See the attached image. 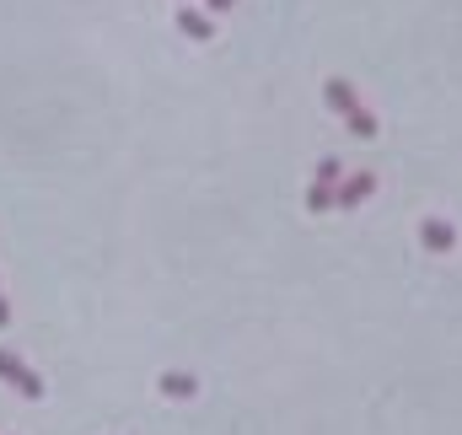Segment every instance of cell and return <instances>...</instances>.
Segmentation results:
<instances>
[{
  "mask_svg": "<svg viewBox=\"0 0 462 435\" xmlns=\"http://www.w3.org/2000/svg\"><path fill=\"white\" fill-rule=\"evenodd\" d=\"M167 393H172V398H188V393H194V382H183V377H167Z\"/></svg>",
  "mask_w": 462,
  "mask_h": 435,
  "instance_id": "7a4b0ae2",
  "label": "cell"
},
{
  "mask_svg": "<svg viewBox=\"0 0 462 435\" xmlns=\"http://www.w3.org/2000/svg\"><path fill=\"white\" fill-rule=\"evenodd\" d=\"M0 377H5V382H11V387H22V393H27V398H38V393H43V382H38V377H32V371H27V366H16V361H11V355H0Z\"/></svg>",
  "mask_w": 462,
  "mask_h": 435,
  "instance_id": "6da1fadb",
  "label": "cell"
}]
</instances>
